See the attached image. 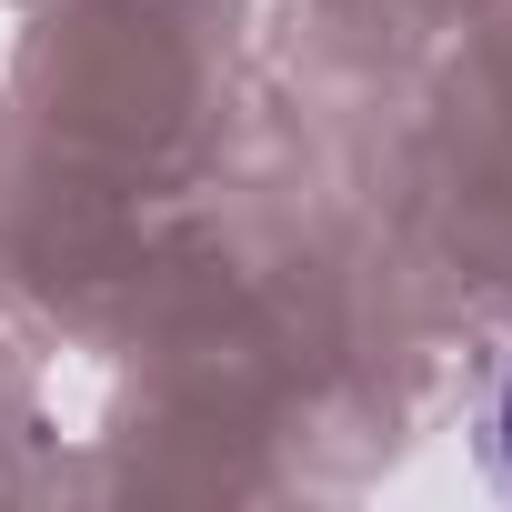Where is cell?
<instances>
[{"label":"cell","mask_w":512,"mask_h":512,"mask_svg":"<svg viewBox=\"0 0 512 512\" xmlns=\"http://www.w3.org/2000/svg\"><path fill=\"white\" fill-rule=\"evenodd\" d=\"M482 462H492L502 492H512V352H502L492 382H482Z\"/></svg>","instance_id":"obj_1"}]
</instances>
